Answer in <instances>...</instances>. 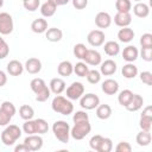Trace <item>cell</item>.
<instances>
[{"mask_svg":"<svg viewBox=\"0 0 152 152\" xmlns=\"http://www.w3.org/2000/svg\"><path fill=\"white\" fill-rule=\"evenodd\" d=\"M30 87L32 89V91L36 94V100L38 102H45L49 97H50V88H48L46 83L44 82L43 78L36 77L30 82Z\"/></svg>","mask_w":152,"mask_h":152,"instance_id":"1","label":"cell"},{"mask_svg":"<svg viewBox=\"0 0 152 152\" xmlns=\"http://www.w3.org/2000/svg\"><path fill=\"white\" fill-rule=\"evenodd\" d=\"M51 108L53 112L59 113L62 115H69L74 112L72 102L62 95H57L56 97H53V100L51 102Z\"/></svg>","mask_w":152,"mask_h":152,"instance_id":"2","label":"cell"},{"mask_svg":"<svg viewBox=\"0 0 152 152\" xmlns=\"http://www.w3.org/2000/svg\"><path fill=\"white\" fill-rule=\"evenodd\" d=\"M21 137V129L17 125H7L1 133V141L6 146H12Z\"/></svg>","mask_w":152,"mask_h":152,"instance_id":"3","label":"cell"},{"mask_svg":"<svg viewBox=\"0 0 152 152\" xmlns=\"http://www.w3.org/2000/svg\"><path fill=\"white\" fill-rule=\"evenodd\" d=\"M52 132L55 134V137L61 141L66 144L69 141L70 138V126L66 121L64 120H58L56 122H53L52 125Z\"/></svg>","mask_w":152,"mask_h":152,"instance_id":"4","label":"cell"},{"mask_svg":"<svg viewBox=\"0 0 152 152\" xmlns=\"http://www.w3.org/2000/svg\"><path fill=\"white\" fill-rule=\"evenodd\" d=\"M17 109L10 101H4L0 106V126H7L14 116Z\"/></svg>","mask_w":152,"mask_h":152,"instance_id":"5","label":"cell"},{"mask_svg":"<svg viewBox=\"0 0 152 152\" xmlns=\"http://www.w3.org/2000/svg\"><path fill=\"white\" fill-rule=\"evenodd\" d=\"M91 131V126L89 121H82V122H75L72 128H70V135L75 140H82L84 139Z\"/></svg>","mask_w":152,"mask_h":152,"instance_id":"6","label":"cell"},{"mask_svg":"<svg viewBox=\"0 0 152 152\" xmlns=\"http://www.w3.org/2000/svg\"><path fill=\"white\" fill-rule=\"evenodd\" d=\"M100 104V99L97 95L93 94V93H88V94H83L80 97V106L86 109V110H91L95 109L97 106Z\"/></svg>","mask_w":152,"mask_h":152,"instance_id":"7","label":"cell"},{"mask_svg":"<svg viewBox=\"0 0 152 152\" xmlns=\"http://www.w3.org/2000/svg\"><path fill=\"white\" fill-rule=\"evenodd\" d=\"M13 18L7 12L0 13V34L7 36L13 31Z\"/></svg>","mask_w":152,"mask_h":152,"instance_id":"8","label":"cell"},{"mask_svg":"<svg viewBox=\"0 0 152 152\" xmlns=\"http://www.w3.org/2000/svg\"><path fill=\"white\" fill-rule=\"evenodd\" d=\"M84 94V86L81 82H72L66 88V97L69 100H78Z\"/></svg>","mask_w":152,"mask_h":152,"instance_id":"9","label":"cell"},{"mask_svg":"<svg viewBox=\"0 0 152 152\" xmlns=\"http://www.w3.org/2000/svg\"><path fill=\"white\" fill-rule=\"evenodd\" d=\"M139 126L141 131H147V132L151 131V126H152V107L151 106L145 107V109L142 110L140 115Z\"/></svg>","mask_w":152,"mask_h":152,"instance_id":"10","label":"cell"},{"mask_svg":"<svg viewBox=\"0 0 152 152\" xmlns=\"http://www.w3.org/2000/svg\"><path fill=\"white\" fill-rule=\"evenodd\" d=\"M104 33L101 31V30H93L88 33L87 36V40L88 43L94 46V48H97V46H101L103 43H104Z\"/></svg>","mask_w":152,"mask_h":152,"instance_id":"11","label":"cell"},{"mask_svg":"<svg viewBox=\"0 0 152 152\" xmlns=\"http://www.w3.org/2000/svg\"><path fill=\"white\" fill-rule=\"evenodd\" d=\"M24 144L30 148V151H38L43 146V138L39 134H30L25 138Z\"/></svg>","mask_w":152,"mask_h":152,"instance_id":"12","label":"cell"},{"mask_svg":"<svg viewBox=\"0 0 152 152\" xmlns=\"http://www.w3.org/2000/svg\"><path fill=\"white\" fill-rule=\"evenodd\" d=\"M84 63L86 64H89V65H93V66H96V65H100L101 62H102V57H101V53L96 50H93V49H88L84 58H83Z\"/></svg>","mask_w":152,"mask_h":152,"instance_id":"13","label":"cell"},{"mask_svg":"<svg viewBox=\"0 0 152 152\" xmlns=\"http://www.w3.org/2000/svg\"><path fill=\"white\" fill-rule=\"evenodd\" d=\"M112 24V17L107 12H99L95 17V25L99 28H107Z\"/></svg>","mask_w":152,"mask_h":152,"instance_id":"14","label":"cell"},{"mask_svg":"<svg viewBox=\"0 0 152 152\" xmlns=\"http://www.w3.org/2000/svg\"><path fill=\"white\" fill-rule=\"evenodd\" d=\"M101 89L106 95H114L119 90V83H118V81H115L113 78H108L102 82Z\"/></svg>","mask_w":152,"mask_h":152,"instance_id":"15","label":"cell"},{"mask_svg":"<svg viewBox=\"0 0 152 152\" xmlns=\"http://www.w3.org/2000/svg\"><path fill=\"white\" fill-rule=\"evenodd\" d=\"M24 68L26 69V71L28 74L36 75V74H38L42 70V62L38 58H36V57H31V58H28L26 61Z\"/></svg>","mask_w":152,"mask_h":152,"instance_id":"16","label":"cell"},{"mask_svg":"<svg viewBox=\"0 0 152 152\" xmlns=\"http://www.w3.org/2000/svg\"><path fill=\"white\" fill-rule=\"evenodd\" d=\"M100 65H101L100 66V72H101V75H104V76L113 75L118 69L116 63L113 59H106L104 62H101Z\"/></svg>","mask_w":152,"mask_h":152,"instance_id":"17","label":"cell"},{"mask_svg":"<svg viewBox=\"0 0 152 152\" xmlns=\"http://www.w3.org/2000/svg\"><path fill=\"white\" fill-rule=\"evenodd\" d=\"M114 23L119 27H127L132 23V15H131L129 12H127V13L118 12L114 15Z\"/></svg>","mask_w":152,"mask_h":152,"instance_id":"18","label":"cell"},{"mask_svg":"<svg viewBox=\"0 0 152 152\" xmlns=\"http://www.w3.org/2000/svg\"><path fill=\"white\" fill-rule=\"evenodd\" d=\"M144 104V99L141 95L139 94H133L132 99L129 100V102L127 103V106L125 107L128 112H137L139 110Z\"/></svg>","mask_w":152,"mask_h":152,"instance_id":"19","label":"cell"},{"mask_svg":"<svg viewBox=\"0 0 152 152\" xmlns=\"http://www.w3.org/2000/svg\"><path fill=\"white\" fill-rule=\"evenodd\" d=\"M6 69H7V72H8L11 76H19V75H21L23 71H24V65H23L19 61L12 59V61H10V62L7 63Z\"/></svg>","mask_w":152,"mask_h":152,"instance_id":"20","label":"cell"},{"mask_svg":"<svg viewBox=\"0 0 152 152\" xmlns=\"http://www.w3.org/2000/svg\"><path fill=\"white\" fill-rule=\"evenodd\" d=\"M138 56H139V51L134 45H128L122 51V58L128 63H133L138 58Z\"/></svg>","mask_w":152,"mask_h":152,"instance_id":"21","label":"cell"},{"mask_svg":"<svg viewBox=\"0 0 152 152\" xmlns=\"http://www.w3.org/2000/svg\"><path fill=\"white\" fill-rule=\"evenodd\" d=\"M49 88H50V91H52L56 95H59L65 90V82L59 77H55L50 81Z\"/></svg>","mask_w":152,"mask_h":152,"instance_id":"22","label":"cell"},{"mask_svg":"<svg viewBox=\"0 0 152 152\" xmlns=\"http://www.w3.org/2000/svg\"><path fill=\"white\" fill-rule=\"evenodd\" d=\"M45 37L49 42L51 43H57L59 42L62 38H63V32L61 28H57V27H51V28H48L45 31Z\"/></svg>","mask_w":152,"mask_h":152,"instance_id":"23","label":"cell"},{"mask_svg":"<svg viewBox=\"0 0 152 152\" xmlns=\"http://www.w3.org/2000/svg\"><path fill=\"white\" fill-rule=\"evenodd\" d=\"M134 36H135L134 31L128 26L127 27H121L118 32V38L122 43H129L131 40H133Z\"/></svg>","mask_w":152,"mask_h":152,"instance_id":"24","label":"cell"},{"mask_svg":"<svg viewBox=\"0 0 152 152\" xmlns=\"http://www.w3.org/2000/svg\"><path fill=\"white\" fill-rule=\"evenodd\" d=\"M57 72L63 77H68L74 72V65L69 61H62L57 66Z\"/></svg>","mask_w":152,"mask_h":152,"instance_id":"25","label":"cell"},{"mask_svg":"<svg viewBox=\"0 0 152 152\" xmlns=\"http://www.w3.org/2000/svg\"><path fill=\"white\" fill-rule=\"evenodd\" d=\"M133 12H134V14H135L138 18H146V17L150 14V7H148L147 4L139 1V2H137V4L134 5Z\"/></svg>","mask_w":152,"mask_h":152,"instance_id":"26","label":"cell"},{"mask_svg":"<svg viewBox=\"0 0 152 152\" xmlns=\"http://www.w3.org/2000/svg\"><path fill=\"white\" fill-rule=\"evenodd\" d=\"M31 30L34 33H44L48 30V21L44 18L34 19L31 24Z\"/></svg>","mask_w":152,"mask_h":152,"instance_id":"27","label":"cell"},{"mask_svg":"<svg viewBox=\"0 0 152 152\" xmlns=\"http://www.w3.org/2000/svg\"><path fill=\"white\" fill-rule=\"evenodd\" d=\"M103 50H104V52H106L108 56L115 57V56H118L119 52H120V45H119L116 42H114V40H108L107 43H104Z\"/></svg>","mask_w":152,"mask_h":152,"instance_id":"28","label":"cell"},{"mask_svg":"<svg viewBox=\"0 0 152 152\" xmlns=\"http://www.w3.org/2000/svg\"><path fill=\"white\" fill-rule=\"evenodd\" d=\"M56 10H57V6H56L53 2L49 1V0L45 1V2L40 6V13H42V15L45 17V18L52 17V15L56 13Z\"/></svg>","mask_w":152,"mask_h":152,"instance_id":"29","label":"cell"},{"mask_svg":"<svg viewBox=\"0 0 152 152\" xmlns=\"http://www.w3.org/2000/svg\"><path fill=\"white\" fill-rule=\"evenodd\" d=\"M110 115H112V108H110L109 104L103 103V104H99L96 107V116L99 119L107 120V119L110 118Z\"/></svg>","mask_w":152,"mask_h":152,"instance_id":"30","label":"cell"},{"mask_svg":"<svg viewBox=\"0 0 152 152\" xmlns=\"http://www.w3.org/2000/svg\"><path fill=\"white\" fill-rule=\"evenodd\" d=\"M121 74L125 78H134L138 75V68L133 64V63H127L122 66L121 69Z\"/></svg>","mask_w":152,"mask_h":152,"instance_id":"31","label":"cell"},{"mask_svg":"<svg viewBox=\"0 0 152 152\" xmlns=\"http://www.w3.org/2000/svg\"><path fill=\"white\" fill-rule=\"evenodd\" d=\"M135 141L139 146H147L151 142V133L147 131H141L137 134Z\"/></svg>","mask_w":152,"mask_h":152,"instance_id":"32","label":"cell"},{"mask_svg":"<svg viewBox=\"0 0 152 152\" xmlns=\"http://www.w3.org/2000/svg\"><path fill=\"white\" fill-rule=\"evenodd\" d=\"M132 96H133V93H132L129 89H124V90H121V91L119 93V95H118V101H119V103H120L122 107H126L127 103L129 102V100L132 99Z\"/></svg>","mask_w":152,"mask_h":152,"instance_id":"33","label":"cell"},{"mask_svg":"<svg viewBox=\"0 0 152 152\" xmlns=\"http://www.w3.org/2000/svg\"><path fill=\"white\" fill-rule=\"evenodd\" d=\"M19 115H20V118L24 119V120H30V119L33 118L34 110H33V108H32L31 106H28V104H23V106H20V108H19Z\"/></svg>","mask_w":152,"mask_h":152,"instance_id":"34","label":"cell"},{"mask_svg":"<svg viewBox=\"0 0 152 152\" xmlns=\"http://www.w3.org/2000/svg\"><path fill=\"white\" fill-rule=\"evenodd\" d=\"M115 8L118 12L127 13L132 10V2H131V0H116L115 1Z\"/></svg>","mask_w":152,"mask_h":152,"instance_id":"35","label":"cell"},{"mask_svg":"<svg viewBox=\"0 0 152 152\" xmlns=\"http://www.w3.org/2000/svg\"><path fill=\"white\" fill-rule=\"evenodd\" d=\"M88 71H89V68L84 62H78L76 63V65H74V72L78 77H86Z\"/></svg>","mask_w":152,"mask_h":152,"instance_id":"36","label":"cell"},{"mask_svg":"<svg viewBox=\"0 0 152 152\" xmlns=\"http://www.w3.org/2000/svg\"><path fill=\"white\" fill-rule=\"evenodd\" d=\"M36 132L37 134H45L49 131V124L44 119H36Z\"/></svg>","mask_w":152,"mask_h":152,"instance_id":"37","label":"cell"},{"mask_svg":"<svg viewBox=\"0 0 152 152\" xmlns=\"http://www.w3.org/2000/svg\"><path fill=\"white\" fill-rule=\"evenodd\" d=\"M87 51H88V49H87V48H86V45H84V44H82V43L76 44V45L74 46V50H72V52H74L75 57H76V58H78V59H83V58H84V56H86V53H87Z\"/></svg>","mask_w":152,"mask_h":152,"instance_id":"38","label":"cell"},{"mask_svg":"<svg viewBox=\"0 0 152 152\" xmlns=\"http://www.w3.org/2000/svg\"><path fill=\"white\" fill-rule=\"evenodd\" d=\"M23 131H24V133H26L27 135H30V134H37L34 120H32V119L25 120V122L23 124Z\"/></svg>","mask_w":152,"mask_h":152,"instance_id":"39","label":"cell"},{"mask_svg":"<svg viewBox=\"0 0 152 152\" xmlns=\"http://www.w3.org/2000/svg\"><path fill=\"white\" fill-rule=\"evenodd\" d=\"M86 77H87V81L89 83L96 84V83H99L101 81V72L97 71V70H95V69H93V70H89L88 71V74H87Z\"/></svg>","mask_w":152,"mask_h":152,"instance_id":"40","label":"cell"},{"mask_svg":"<svg viewBox=\"0 0 152 152\" xmlns=\"http://www.w3.org/2000/svg\"><path fill=\"white\" fill-rule=\"evenodd\" d=\"M113 148V142H112V139L110 138H103L100 146H99V150L97 152H110Z\"/></svg>","mask_w":152,"mask_h":152,"instance_id":"41","label":"cell"},{"mask_svg":"<svg viewBox=\"0 0 152 152\" xmlns=\"http://www.w3.org/2000/svg\"><path fill=\"white\" fill-rule=\"evenodd\" d=\"M24 8L28 12H34L38 10L39 5H40V0H25L23 1Z\"/></svg>","mask_w":152,"mask_h":152,"instance_id":"42","label":"cell"},{"mask_svg":"<svg viewBox=\"0 0 152 152\" xmlns=\"http://www.w3.org/2000/svg\"><path fill=\"white\" fill-rule=\"evenodd\" d=\"M8 53H10V46L6 43V40L2 37H0V59L6 58Z\"/></svg>","mask_w":152,"mask_h":152,"instance_id":"43","label":"cell"},{"mask_svg":"<svg viewBox=\"0 0 152 152\" xmlns=\"http://www.w3.org/2000/svg\"><path fill=\"white\" fill-rule=\"evenodd\" d=\"M72 121H74V124L82 122V121H89V115L84 110H77L72 116Z\"/></svg>","mask_w":152,"mask_h":152,"instance_id":"44","label":"cell"},{"mask_svg":"<svg viewBox=\"0 0 152 152\" xmlns=\"http://www.w3.org/2000/svg\"><path fill=\"white\" fill-rule=\"evenodd\" d=\"M102 139H103V137L100 135V134L93 135V137L90 138V140H89V146H90V148L97 151V150H99V146H100V144H101V141H102Z\"/></svg>","mask_w":152,"mask_h":152,"instance_id":"45","label":"cell"},{"mask_svg":"<svg viewBox=\"0 0 152 152\" xmlns=\"http://www.w3.org/2000/svg\"><path fill=\"white\" fill-rule=\"evenodd\" d=\"M140 45L141 48H152V34L144 33L140 37Z\"/></svg>","mask_w":152,"mask_h":152,"instance_id":"46","label":"cell"},{"mask_svg":"<svg viewBox=\"0 0 152 152\" xmlns=\"http://www.w3.org/2000/svg\"><path fill=\"white\" fill-rule=\"evenodd\" d=\"M140 56L144 61L151 62L152 61V48H141Z\"/></svg>","mask_w":152,"mask_h":152,"instance_id":"47","label":"cell"},{"mask_svg":"<svg viewBox=\"0 0 152 152\" xmlns=\"http://www.w3.org/2000/svg\"><path fill=\"white\" fill-rule=\"evenodd\" d=\"M116 152H131L132 151V146L129 145V142L127 141H120L116 147H115Z\"/></svg>","mask_w":152,"mask_h":152,"instance_id":"48","label":"cell"},{"mask_svg":"<svg viewBox=\"0 0 152 152\" xmlns=\"http://www.w3.org/2000/svg\"><path fill=\"white\" fill-rule=\"evenodd\" d=\"M140 81L147 86H152V72H150V71L140 72Z\"/></svg>","mask_w":152,"mask_h":152,"instance_id":"49","label":"cell"},{"mask_svg":"<svg viewBox=\"0 0 152 152\" xmlns=\"http://www.w3.org/2000/svg\"><path fill=\"white\" fill-rule=\"evenodd\" d=\"M71 1H72V6L76 10H83L88 5V0H71Z\"/></svg>","mask_w":152,"mask_h":152,"instance_id":"50","label":"cell"},{"mask_svg":"<svg viewBox=\"0 0 152 152\" xmlns=\"http://www.w3.org/2000/svg\"><path fill=\"white\" fill-rule=\"evenodd\" d=\"M14 152H30V148L23 142V144H19L14 147Z\"/></svg>","mask_w":152,"mask_h":152,"instance_id":"51","label":"cell"},{"mask_svg":"<svg viewBox=\"0 0 152 152\" xmlns=\"http://www.w3.org/2000/svg\"><path fill=\"white\" fill-rule=\"evenodd\" d=\"M6 82H7V76H6L5 71L0 70V87H4L6 84Z\"/></svg>","mask_w":152,"mask_h":152,"instance_id":"52","label":"cell"},{"mask_svg":"<svg viewBox=\"0 0 152 152\" xmlns=\"http://www.w3.org/2000/svg\"><path fill=\"white\" fill-rule=\"evenodd\" d=\"M49 1L53 2L56 6H64V5H66L70 0H49Z\"/></svg>","mask_w":152,"mask_h":152,"instance_id":"53","label":"cell"},{"mask_svg":"<svg viewBox=\"0 0 152 152\" xmlns=\"http://www.w3.org/2000/svg\"><path fill=\"white\" fill-rule=\"evenodd\" d=\"M2 5H4V0H0V8L2 7Z\"/></svg>","mask_w":152,"mask_h":152,"instance_id":"54","label":"cell"},{"mask_svg":"<svg viewBox=\"0 0 152 152\" xmlns=\"http://www.w3.org/2000/svg\"><path fill=\"white\" fill-rule=\"evenodd\" d=\"M133 1H137V2H139V1H142V0H133Z\"/></svg>","mask_w":152,"mask_h":152,"instance_id":"55","label":"cell"},{"mask_svg":"<svg viewBox=\"0 0 152 152\" xmlns=\"http://www.w3.org/2000/svg\"><path fill=\"white\" fill-rule=\"evenodd\" d=\"M23 1H25V0H23Z\"/></svg>","mask_w":152,"mask_h":152,"instance_id":"56","label":"cell"}]
</instances>
